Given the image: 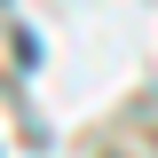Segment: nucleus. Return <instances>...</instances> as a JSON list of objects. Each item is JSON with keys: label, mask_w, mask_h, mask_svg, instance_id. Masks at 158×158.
Wrapping results in <instances>:
<instances>
[]
</instances>
